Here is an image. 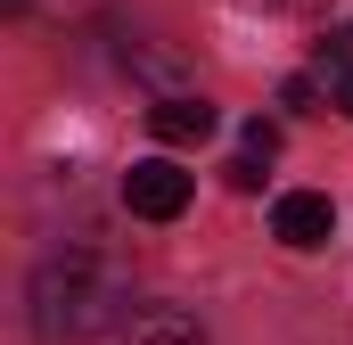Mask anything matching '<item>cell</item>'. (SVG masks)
<instances>
[{
	"label": "cell",
	"mask_w": 353,
	"mask_h": 345,
	"mask_svg": "<svg viewBox=\"0 0 353 345\" xmlns=\"http://www.w3.org/2000/svg\"><path fill=\"white\" fill-rule=\"evenodd\" d=\"M239 8H271V17H296V8H312V0H239Z\"/></svg>",
	"instance_id": "9c48e42d"
},
{
	"label": "cell",
	"mask_w": 353,
	"mask_h": 345,
	"mask_svg": "<svg viewBox=\"0 0 353 345\" xmlns=\"http://www.w3.org/2000/svg\"><path fill=\"white\" fill-rule=\"evenodd\" d=\"M279 107L312 115V107H321V83H312V75H288V83H279Z\"/></svg>",
	"instance_id": "52a82bcc"
},
{
	"label": "cell",
	"mask_w": 353,
	"mask_h": 345,
	"mask_svg": "<svg viewBox=\"0 0 353 345\" xmlns=\"http://www.w3.org/2000/svg\"><path fill=\"white\" fill-rule=\"evenodd\" d=\"M214 124H222V115H214L197 90H165V99L148 107V132H157L165 148H197V140H214Z\"/></svg>",
	"instance_id": "277c9868"
},
{
	"label": "cell",
	"mask_w": 353,
	"mask_h": 345,
	"mask_svg": "<svg viewBox=\"0 0 353 345\" xmlns=\"http://www.w3.org/2000/svg\"><path fill=\"white\" fill-rule=\"evenodd\" d=\"M312 83H321V99H329V107L353 124V25H337V33L321 41V58H312Z\"/></svg>",
	"instance_id": "5b68a950"
},
{
	"label": "cell",
	"mask_w": 353,
	"mask_h": 345,
	"mask_svg": "<svg viewBox=\"0 0 353 345\" xmlns=\"http://www.w3.org/2000/svg\"><path fill=\"white\" fill-rule=\"evenodd\" d=\"M189 197H197V181H189L173 157H140V165L123 172V206H132L140 222H181Z\"/></svg>",
	"instance_id": "7a4b0ae2"
},
{
	"label": "cell",
	"mask_w": 353,
	"mask_h": 345,
	"mask_svg": "<svg viewBox=\"0 0 353 345\" xmlns=\"http://www.w3.org/2000/svg\"><path fill=\"white\" fill-rule=\"evenodd\" d=\"M230 189H263V157L239 148V157H230Z\"/></svg>",
	"instance_id": "ba28073f"
},
{
	"label": "cell",
	"mask_w": 353,
	"mask_h": 345,
	"mask_svg": "<svg viewBox=\"0 0 353 345\" xmlns=\"http://www.w3.org/2000/svg\"><path fill=\"white\" fill-rule=\"evenodd\" d=\"M271 239H279V247H296V255H312V247H329V239H337V206H329L321 189H288V197L271 206Z\"/></svg>",
	"instance_id": "3957f363"
},
{
	"label": "cell",
	"mask_w": 353,
	"mask_h": 345,
	"mask_svg": "<svg viewBox=\"0 0 353 345\" xmlns=\"http://www.w3.org/2000/svg\"><path fill=\"white\" fill-rule=\"evenodd\" d=\"M115 313H123V288L90 255H50L33 271V329L41 337H99V329H115Z\"/></svg>",
	"instance_id": "6da1fadb"
},
{
	"label": "cell",
	"mask_w": 353,
	"mask_h": 345,
	"mask_svg": "<svg viewBox=\"0 0 353 345\" xmlns=\"http://www.w3.org/2000/svg\"><path fill=\"white\" fill-rule=\"evenodd\" d=\"M132 345H197V329H189L181 313H157V321H140V329H132Z\"/></svg>",
	"instance_id": "8992f818"
}]
</instances>
